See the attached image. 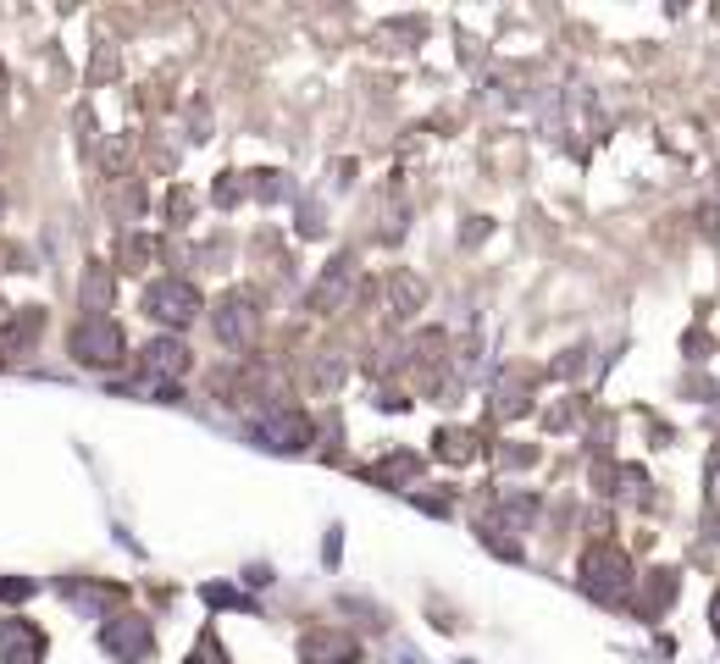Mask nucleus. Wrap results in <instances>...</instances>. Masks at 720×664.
Wrapping results in <instances>:
<instances>
[{
  "label": "nucleus",
  "instance_id": "f257e3e1",
  "mask_svg": "<svg viewBox=\"0 0 720 664\" xmlns=\"http://www.w3.org/2000/svg\"><path fill=\"white\" fill-rule=\"evenodd\" d=\"M72 355L84 360V366H117V360L128 355V344H122V327H111L106 316H95L89 327L72 332Z\"/></svg>",
  "mask_w": 720,
  "mask_h": 664
},
{
  "label": "nucleus",
  "instance_id": "f03ea898",
  "mask_svg": "<svg viewBox=\"0 0 720 664\" xmlns=\"http://www.w3.org/2000/svg\"><path fill=\"white\" fill-rule=\"evenodd\" d=\"M144 310H150L156 321H167V327H189L194 310H200V294L172 277V283H156L150 294H144Z\"/></svg>",
  "mask_w": 720,
  "mask_h": 664
},
{
  "label": "nucleus",
  "instance_id": "7ed1b4c3",
  "mask_svg": "<svg viewBox=\"0 0 720 664\" xmlns=\"http://www.w3.org/2000/svg\"><path fill=\"white\" fill-rule=\"evenodd\" d=\"M144 377H183L189 371V349L178 344V338H156V344L139 355Z\"/></svg>",
  "mask_w": 720,
  "mask_h": 664
},
{
  "label": "nucleus",
  "instance_id": "20e7f679",
  "mask_svg": "<svg viewBox=\"0 0 720 664\" xmlns=\"http://www.w3.org/2000/svg\"><path fill=\"white\" fill-rule=\"evenodd\" d=\"M261 443H272V449H305V443H311V421H305V415L261 421Z\"/></svg>",
  "mask_w": 720,
  "mask_h": 664
},
{
  "label": "nucleus",
  "instance_id": "39448f33",
  "mask_svg": "<svg viewBox=\"0 0 720 664\" xmlns=\"http://www.w3.org/2000/svg\"><path fill=\"white\" fill-rule=\"evenodd\" d=\"M250 327H255V310H250V299H228V310H222V316H216V332H222V338H228V344H244V338H250Z\"/></svg>",
  "mask_w": 720,
  "mask_h": 664
},
{
  "label": "nucleus",
  "instance_id": "423d86ee",
  "mask_svg": "<svg viewBox=\"0 0 720 664\" xmlns=\"http://www.w3.org/2000/svg\"><path fill=\"white\" fill-rule=\"evenodd\" d=\"M0 642H6L12 664H34V653H39V631H34V626H23V620H12V626H0Z\"/></svg>",
  "mask_w": 720,
  "mask_h": 664
},
{
  "label": "nucleus",
  "instance_id": "0eeeda50",
  "mask_svg": "<svg viewBox=\"0 0 720 664\" xmlns=\"http://www.w3.org/2000/svg\"><path fill=\"white\" fill-rule=\"evenodd\" d=\"M349 272H355V266H349V261H333V272H327L322 283H316V310H333L338 299H344V288H349Z\"/></svg>",
  "mask_w": 720,
  "mask_h": 664
},
{
  "label": "nucleus",
  "instance_id": "6e6552de",
  "mask_svg": "<svg viewBox=\"0 0 720 664\" xmlns=\"http://www.w3.org/2000/svg\"><path fill=\"white\" fill-rule=\"evenodd\" d=\"M106 642H111V648H133V653H144V648H150V631H144V626H122V631H106Z\"/></svg>",
  "mask_w": 720,
  "mask_h": 664
}]
</instances>
